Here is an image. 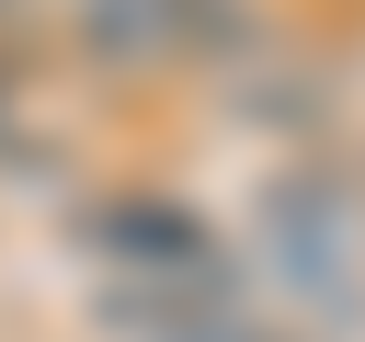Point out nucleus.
<instances>
[{"instance_id":"nucleus-1","label":"nucleus","mask_w":365,"mask_h":342,"mask_svg":"<svg viewBox=\"0 0 365 342\" xmlns=\"http://www.w3.org/2000/svg\"><path fill=\"white\" fill-rule=\"evenodd\" d=\"M251 239H262V262H274L285 296H308V308H365V205H354V182H331V171H274Z\"/></svg>"},{"instance_id":"nucleus-2","label":"nucleus","mask_w":365,"mask_h":342,"mask_svg":"<svg viewBox=\"0 0 365 342\" xmlns=\"http://www.w3.org/2000/svg\"><path fill=\"white\" fill-rule=\"evenodd\" d=\"M240 34H251L240 0H80V46L114 57V68H137V57H217Z\"/></svg>"}]
</instances>
